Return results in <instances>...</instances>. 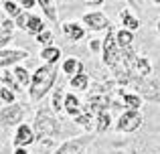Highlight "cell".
Listing matches in <instances>:
<instances>
[{
    "mask_svg": "<svg viewBox=\"0 0 160 154\" xmlns=\"http://www.w3.org/2000/svg\"><path fill=\"white\" fill-rule=\"evenodd\" d=\"M55 79H57V73H55L53 65H43L35 71V75L31 79V99L32 102H39L45 93L53 87Z\"/></svg>",
    "mask_w": 160,
    "mask_h": 154,
    "instance_id": "obj_1",
    "label": "cell"
},
{
    "mask_svg": "<svg viewBox=\"0 0 160 154\" xmlns=\"http://www.w3.org/2000/svg\"><path fill=\"white\" fill-rule=\"evenodd\" d=\"M35 134H37V140H43V138L53 140L55 136L59 134V122L51 114V110L43 107V110L37 112V116H35Z\"/></svg>",
    "mask_w": 160,
    "mask_h": 154,
    "instance_id": "obj_2",
    "label": "cell"
},
{
    "mask_svg": "<svg viewBox=\"0 0 160 154\" xmlns=\"http://www.w3.org/2000/svg\"><path fill=\"white\" fill-rule=\"evenodd\" d=\"M103 61H106V65H109L112 69L124 67V53H122V49L116 47L113 31H108V37H106V41H103Z\"/></svg>",
    "mask_w": 160,
    "mask_h": 154,
    "instance_id": "obj_3",
    "label": "cell"
},
{
    "mask_svg": "<svg viewBox=\"0 0 160 154\" xmlns=\"http://www.w3.org/2000/svg\"><path fill=\"white\" fill-rule=\"evenodd\" d=\"M142 124V116L138 110H128L124 112V114L120 116V120H118V130L120 132H134L138 130Z\"/></svg>",
    "mask_w": 160,
    "mask_h": 154,
    "instance_id": "obj_4",
    "label": "cell"
},
{
    "mask_svg": "<svg viewBox=\"0 0 160 154\" xmlns=\"http://www.w3.org/2000/svg\"><path fill=\"white\" fill-rule=\"evenodd\" d=\"M35 140H37L35 130H32L28 124H20L16 134H14V148H24V146H28V144H32Z\"/></svg>",
    "mask_w": 160,
    "mask_h": 154,
    "instance_id": "obj_5",
    "label": "cell"
},
{
    "mask_svg": "<svg viewBox=\"0 0 160 154\" xmlns=\"http://www.w3.org/2000/svg\"><path fill=\"white\" fill-rule=\"evenodd\" d=\"M22 116H24V110L20 106H8L0 114V122L4 126H16L18 122H22Z\"/></svg>",
    "mask_w": 160,
    "mask_h": 154,
    "instance_id": "obj_6",
    "label": "cell"
},
{
    "mask_svg": "<svg viewBox=\"0 0 160 154\" xmlns=\"http://www.w3.org/2000/svg\"><path fill=\"white\" fill-rule=\"evenodd\" d=\"M16 24H18L20 28H24L27 32H31V35H41V32H43V22H41V18H37V16H32V14H20L18 20H16Z\"/></svg>",
    "mask_w": 160,
    "mask_h": 154,
    "instance_id": "obj_7",
    "label": "cell"
},
{
    "mask_svg": "<svg viewBox=\"0 0 160 154\" xmlns=\"http://www.w3.org/2000/svg\"><path fill=\"white\" fill-rule=\"evenodd\" d=\"M85 146H87L85 138H73V140H67L65 144H61L53 154H83Z\"/></svg>",
    "mask_w": 160,
    "mask_h": 154,
    "instance_id": "obj_8",
    "label": "cell"
},
{
    "mask_svg": "<svg viewBox=\"0 0 160 154\" xmlns=\"http://www.w3.org/2000/svg\"><path fill=\"white\" fill-rule=\"evenodd\" d=\"M130 73H132L134 77H148L150 73H152V67H150L148 59H144V57H136V61H134L132 69H130Z\"/></svg>",
    "mask_w": 160,
    "mask_h": 154,
    "instance_id": "obj_9",
    "label": "cell"
},
{
    "mask_svg": "<svg viewBox=\"0 0 160 154\" xmlns=\"http://www.w3.org/2000/svg\"><path fill=\"white\" fill-rule=\"evenodd\" d=\"M20 59H27V53L24 51H0V65L2 67L18 63Z\"/></svg>",
    "mask_w": 160,
    "mask_h": 154,
    "instance_id": "obj_10",
    "label": "cell"
},
{
    "mask_svg": "<svg viewBox=\"0 0 160 154\" xmlns=\"http://www.w3.org/2000/svg\"><path fill=\"white\" fill-rule=\"evenodd\" d=\"M132 32L120 31L118 32V47L122 49V53H132Z\"/></svg>",
    "mask_w": 160,
    "mask_h": 154,
    "instance_id": "obj_11",
    "label": "cell"
},
{
    "mask_svg": "<svg viewBox=\"0 0 160 154\" xmlns=\"http://www.w3.org/2000/svg\"><path fill=\"white\" fill-rule=\"evenodd\" d=\"M63 71H65L67 75L75 77V75H79V73H83V63L77 61V59H67L65 63H63Z\"/></svg>",
    "mask_w": 160,
    "mask_h": 154,
    "instance_id": "obj_12",
    "label": "cell"
},
{
    "mask_svg": "<svg viewBox=\"0 0 160 154\" xmlns=\"http://www.w3.org/2000/svg\"><path fill=\"white\" fill-rule=\"evenodd\" d=\"M83 20H85V24H89L91 28H103V27H108V18H106L103 14H99V12L87 14Z\"/></svg>",
    "mask_w": 160,
    "mask_h": 154,
    "instance_id": "obj_13",
    "label": "cell"
},
{
    "mask_svg": "<svg viewBox=\"0 0 160 154\" xmlns=\"http://www.w3.org/2000/svg\"><path fill=\"white\" fill-rule=\"evenodd\" d=\"M65 110H67V114L75 116V118L81 114V103H79V99L75 95H71V93L65 95Z\"/></svg>",
    "mask_w": 160,
    "mask_h": 154,
    "instance_id": "obj_14",
    "label": "cell"
},
{
    "mask_svg": "<svg viewBox=\"0 0 160 154\" xmlns=\"http://www.w3.org/2000/svg\"><path fill=\"white\" fill-rule=\"evenodd\" d=\"M63 32H65L71 41H79L83 37V28L79 27V24H75V22H69V24L65 22L63 24Z\"/></svg>",
    "mask_w": 160,
    "mask_h": 154,
    "instance_id": "obj_15",
    "label": "cell"
},
{
    "mask_svg": "<svg viewBox=\"0 0 160 154\" xmlns=\"http://www.w3.org/2000/svg\"><path fill=\"white\" fill-rule=\"evenodd\" d=\"M122 97H124V106L128 107V110H138V107L142 106V97L136 93H126V91H122Z\"/></svg>",
    "mask_w": 160,
    "mask_h": 154,
    "instance_id": "obj_16",
    "label": "cell"
},
{
    "mask_svg": "<svg viewBox=\"0 0 160 154\" xmlns=\"http://www.w3.org/2000/svg\"><path fill=\"white\" fill-rule=\"evenodd\" d=\"M87 85H89V77H87L85 73H79V75L71 77V87H73V89L83 91V89H87Z\"/></svg>",
    "mask_w": 160,
    "mask_h": 154,
    "instance_id": "obj_17",
    "label": "cell"
},
{
    "mask_svg": "<svg viewBox=\"0 0 160 154\" xmlns=\"http://www.w3.org/2000/svg\"><path fill=\"white\" fill-rule=\"evenodd\" d=\"M109 126H112V116H109L108 112L99 114L98 120H95V130H98V132H106Z\"/></svg>",
    "mask_w": 160,
    "mask_h": 154,
    "instance_id": "obj_18",
    "label": "cell"
},
{
    "mask_svg": "<svg viewBox=\"0 0 160 154\" xmlns=\"http://www.w3.org/2000/svg\"><path fill=\"white\" fill-rule=\"evenodd\" d=\"M93 120H95L93 116H89L87 112H81V114L75 118V124H77V126H81V128H85V130H91V128H95L93 124H91Z\"/></svg>",
    "mask_w": 160,
    "mask_h": 154,
    "instance_id": "obj_19",
    "label": "cell"
},
{
    "mask_svg": "<svg viewBox=\"0 0 160 154\" xmlns=\"http://www.w3.org/2000/svg\"><path fill=\"white\" fill-rule=\"evenodd\" d=\"M59 55H61V53H59V49H57V47H47L43 53H41V57H43L45 61H49L51 65H53V63H57Z\"/></svg>",
    "mask_w": 160,
    "mask_h": 154,
    "instance_id": "obj_20",
    "label": "cell"
},
{
    "mask_svg": "<svg viewBox=\"0 0 160 154\" xmlns=\"http://www.w3.org/2000/svg\"><path fill=\"white\" fill-rule=\"evenodd\" d=\"M14 79L20 83V85H28L32 77H28V71H27V69H22V67H16V69H14Z\"/></svg>",
    "mask_w": 160,
    "mask_h": 154,
    "instance_id": "obj_21",
    "label": "cell"
},
{
    "mask_svg": "<svg viewBox=\"0 0 160 154\" xmlns=\"http://www.w3.org/2000/svg\"><path fill=\"white\" fill-rule=\"evenodd\" d=\"M63 89H55V93H53V110L55 112H61L63 107H65V102H63Z\"/></svg>",
    "mask_w": 160,
    "mask_h": 154,
    "instance_id": "obj_22",
    "label": "cell"
},
{
    "mask_svg": "<svg viewBox=\"0 0 160 154\" xmlns=\"http://www.w3.org/2000/svg\"><path fill=\"white\" fill-rule=\"evenodd\" d=\"M39 2H41V6H43L45 14H47L49 18H51V20L57 18V12H55V8H53V2H51V0H39Z\"/></svg>",
    "mask_w": 160,
    "mask_h": 154,
    "instance_id": "obj_23",
    "label": "cell"
},
{
    "mask_svg": "<svg viewBox=\"0 0 160 154\" xmlns=\"http://www.w3.org/2000/svg\"><path fill=\"white\" fill-rule=\"evenodd\" d=\"M122 18H124V24H126L128 28H132V31H134V28H138V27H140V24H138V18L130 16V12H128V10H124V12H122Z\"/></svg>",
    "mask_w": 160,
    "mask_h": 154,
    "instance_id": "obj_24",
    "label": "cell"
},
{
    "mask_svg": "<svg viewBox=\"0 0 160 154\" xmlns=\"http://www.w3.org/2000/svg\"><path fill=\"white\" fill-rule=\"evenodd\" d=\"M0 99L6 103H12L14 102V93H12V89H8V87L2 85V89H0Z\"/></svg>",
    "mask_w": 160,
    "mask_h": 154,
    "instance_id": "obj_25",
    "label": "cell"
},
{
    "mask_svg": "<svg viewBox=\"0 0 160 154\" xmlns=\"http://www.w3.org/2000/svg\"><path fill=\"white\" fill-rule=\"evenodd\" d=\"M8 41H10V31L2 27V28H0V47H4Z\"/></svg>",
    "mask_w": 160,
    "mask_h": 154,
    "instance_id": "obj_26",
    "label": "cell"
},
{
    "mask_svg": "<svg viewBox=\"0 0 160 154\" xmlns=\"http://www.w3.org/2000/svg\"><path fill=\"white\" fill-rule=\"evenodd\" d=\"M4 8H6V12H8V14L16 16V18H18V16H20L18 8H16V6H14V4H12V2H4Z\"/></svg>",
    "mask_w": 160,
    "mask_h": 154,
    "instance_id": "obj_27",
    "label": "cell"
},
{
    "mask_svg": "<svg viewBox=\"0 0 160 154\" xmlns=\"http://www.w3.org/2000/svg\"><path fill=\"white\" fill-rule=\"evenodd\" d=\"M51 41H53V35H51V32L43 31V32L39 35V43H43V45H51Z\"/></svg>",
    "mask_w": 160,
    "mask_h": 154,
    "instance_id": "obj_28",
    "label": "cell"
},
{
    "mask_svg": "<svg viewBox=\"0 0 160 154\" xmlns=\"http://www.w3.org/2000/svg\"><path fill=\"white\" fill-rule=\"evenodd\" d=\"M20 4H22V6H27V8H31L32 4H35V0H18Z\"/></svg>",
    "mask_w": 160,
    "mask_h": 154,
    "instance_id": "obj_29",
    "label": "cell"
},
{
    "mask_svg": "<svg viewBox=\"0 0 160 154\" xmlns=\"http://www.w3.org/2000/svg\"><path fill=\"white\" fill-rule=\"evenodd\" d=\"M14 154H31L27 148H14Z\"/></svg>",
    "mask_w": 160,
    "mask_h": 154,
    "instance_id": "obj_30",
    "label": "cell"
},
{
    "mask_svg": "<svg viewBox=\"0 0 160 154\" xmlns=\"http://www.w3.org/2000/svg\"><path fill=\"white\" fill-rule=\"evenodd\" d=\"M87 2H93V4H99V2H103V0H87Z\"/></svg>",
    "mask_w": 160,
    "mask_h": 154,
    "instance_id": "obj_31",
    "label": "cell"
},
{
    "mask_svg": "<svg viewBox=\"0 0 160 154\" xmlns=\"http://www.w3.org/2000/svg\"><path fill=\"white\" fill-rule=\"evenodd\" d=\"M0 89H2V79H0Z\"/></svg>",
    "mask_w": 160,
    "mask_h": 154,
    "instance_id": "obj_32",
    "label": "cell"
},
{
    "mask_svg": "<svg viewBox=\"0 0 160 154\" xmlns=\"http://www.w3.org/2000/svg\"><path fill=\"white\" fill-rule=\"evenodd\" d=\"M154 2H160V0H154Z\"/></svg>",
    "mask_w": 160,
    "mask_h": 154,
    "instance_id": "obj_33",
    "label": "cell"
},
{
    "mask_svg": "<svg viewBox=\"0 0 160 154\" xmlns=\"http://www.w3.org/2000/svg\"><path fill=\"white\" fill-rule=\"evenodd\" d=\"M158 28H160V24H158Z\"/></svg>",
    "mask_w": 160,
    "mask_h": 154,
    "instance_id": "obj_34",
    "label": "cell"
}]
</instances>
